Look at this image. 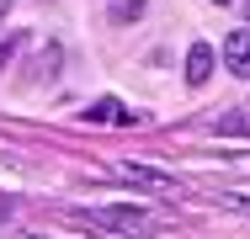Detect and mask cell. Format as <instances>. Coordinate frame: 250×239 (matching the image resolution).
Segmentation results:
<instances>
[{"label": "cell", "instance_id": "obj_1", "mask_svg": "<svg viewBox=\"0 0 250 239\" xmlns=\"http://www.w3.org/2000/svg\"><path fill=\"white\" fill-rule=\"evenodd\" d=\"M80 218H91L96 229L123 234V239H144V234H154V213H149V207H96V213H80Z\"/></svg>", "mask_w": 250, "mask_h": 239}, {"label": "cell", "instance_id": "obj_2", "mask_svg": "<svg viewBox=\"0 0 250 239\" xmlns=\"http://www.w3.org/2000/svg\"><path fill=\"white\" fill-rule=\"evenodd\" d=\"M224 69L234 80H250V27H234L224 38Z\"/></svg>", "mask_w": 250, "mask_h": 239}, {"label": "cell", "instance_id": "obj_5", "mask_svg": "<svg viewBox=\"0 0 250 239\" xmlns=\"http://www.w3.org/2000/svg\"><path fill=\"white\" fill-rule=\"evenodd\" d=\"M85 117H96V122H117V117H123V106H117V101H96Z\"/></svg>", "mask_w": 250, "mask_h": 239}, {"label": "cell", "instance_id": "obj_4", "mask_svg": "<svg viewBox=\"0 0 250 239\" xmlns=\"http://www.w3.org/2000/svg\"><path fill=\"white\" fill-rule=\"evenodd\" d=\"M106 16H112V21H139V16H144V0H112Z\"/></svg>", "mask_w": 250, "mask_h": 239}, {"label": "cell", "instance_id": "obj_6", "mask_svg": "<svg viewBox=\"0 0 250 239\" xmlns=\"http://www.w3.org/2000/svg\"><path fill=\"white\" fill-rule=\"evenodd\" d=\"M0 218H11V197H0Z\"/></svg>", "mask_w": 250, "mask_h": 239}, {"label": "cell", "instance_id": "obj_7", "mask_svg": "<svg viewBox=\"0 0 250 239\" xmlns=\"http://www.w3.org/2000/svg\"><path fill=\"white\" fill-rule=\"evenodd\" d=\"M21 239H43V234H21Z\"/></svg>", "mask_w": 250, "mask_h": 239}, {"label": "cell", "instance_id": "obj_3", "mask_svg": "<svg viewBox=\"0 0 250 239\" xmlns=\"http://www.w3.org/2000/svg\"><path fill=\"white\" fill-rule=\"evenodd\" d=\"M208 75H213V48L192 43V53H187V85L197 91V85H208Z\"/></svg>", "mask_w": 250, "mask_h": 239}]
</instances>
